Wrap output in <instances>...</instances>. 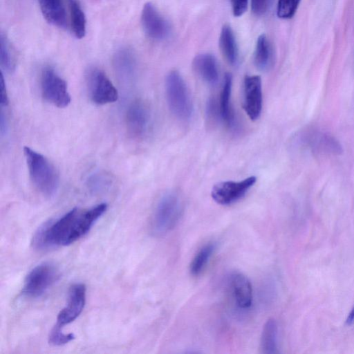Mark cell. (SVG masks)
<instances>
[{
    "label": "cell",
    "instance_id": "6da1fadb",
    "mask_svg": "<svg viewBox=\"0 0 354 354\" xmlns=\"http://www.w3.org/2000/svg\"><path fill=\"white\" fill-rule=\"evenodd\" d=\"M30 180L44 196H53L59 188V178L53 165L44 155L28 147L24 148Z\"/></svg>",
    "mask_w": 354,
    "mask_h": 354
},
{
    "label": "cell",
    "instance_id": "7a4b0ae2",
    "mask_svg": "<svg viewBox=\"0 0 354 354\" xmlns=\"http://www.w3.org/2000/svg\"><path fill=\"white\" fill-rule=\"evenodd\" d=\"M165 93L169 109L180 120H188L193 113V104L184 80L176 71H170L165 79Z\"/></svg>",
    "mask_w": 354,
    "mask_h": 354
},
{
    "label": "cell",
    "instance_id": "3957f363",
    "mask_svg": "<svg viewBox=\"0 0 354 354\" xmlns=\"http://www.w3.org/2000/svg\"><path fill=\"white\" fill-rule=\"evenodd\" d=\"M183 212L179 196L174 192L165 194L158 201L151 221V230L156 236L170 231L178 222Z\"/></svg>",
    "mask_w": 354,
    "mask_h": 354
},
{
    "label": "cell",
    "instance_id": "277c9868",
    "mask_svg": "<svg viewBox=\"0 0 354 354\" xmlns=\"http://www.w3.org/2000/svg\"><path fill=\"white\" fill-rule=\"evenodd\" d=\"M294 141L301 147L319 154L339 155L343 149L339 141L331 134L316 129L298 132Z\"/></svg>",
    "mask_w": 354,
    "mask_h": 354
},
{
    "label": "cell",
    "instance_id": "5b68a950",
    "mask_svg": "<svg viewBox=\"0 0 354 354\" xmlns=\"http://www.w3.org/2000/svg\"><path fill=\"white\" fill-rule=\"evenodd\" d=\"M59 272L54 265L43 263L32 268L25 278L21 293L29 298L39 297L55 283Z\"/></svg>",
    "mask_w": 354,
    "mask_h": 354
},
{
    "label": "cell",
    "instance_id": "8992f818",
    "mask_svg": "<svg viewBox=\"0 0 354 354\" xmlns=\"http://www.w3.org/2000/svg\"><path fill=\"white\" fill-rule=\"evenodd\" d=\"M41 91L44 99L57 107L64 108L71 102L66 81L52 68H46L42 71Z\"/></svg>",
    "mask_w": 354,
    "mask_h": 354
},
{
    "label": "cell",
    "instance_id": "52a82bcc",
    "mask_svg": "<svg viewBox=\"0 0 354 354\" xmlns=\"http://www.w3.org/2000/svg\"><path fill=\"white\" fill-rule=\"evenodd\" d=\"M86 86L90 100L95 104L104 105L117 101L118 90L99 68H92L86 75Z\"/></svg>",
    "mask_w": 354,
    "mask_h": 354
},
{
    "label": "cell",
    "instance_id": "ba28073f",
    "mask_svg": "<svg viewBox=\"0 0 354 354\" xmlns=\"http://www.w3.org/2000/svg\"><path fill=\"white\" fill-rule=\"evenodd\" d=\"M256 181L257 178L252 176L240 181L220 182L212 187V198L222 205L232 204L243 198Z\"/></svg>",
    "mask_w": 354,
    "mask_h": 354
},
{
    "label": "cell",
    "instance_id": "9c48e42d",
    "mask_svg": "<svg viewBox=\"0 0 354 354\" xmlns=\"http://www.w3.org/2000/svg\"><path fill=\"white\" fill-rule=\"evenodd\" d=\"M243 107L252 120H257L261 113L263 95L261 79L259 75H246L243 81Z\"/></svg>",
    "mask_w": 354,
    "mask_h": 354
},
{
    "label": "cell",
    "instance_id": "30bf717a",
    "mask_svg": "<svg viewBox=\"0 0 354 354\" xmlns=\"http://www.w3.org/2000/svg\"><path fill=\"white\" fill-rule=\"evenodd\" d=\"M86 290L85 285L80 283L70 287L66 305L57 315L55 326L62 328L78 317L85 306Z\"/></svg>",
    "mask_w": 354,
    "mask_h": 354
},
{
    "label": "cell",
    "instance_id": "8fae6325",
    "mask_svg": "<svg viewBox=\"0 0 354 354\" xmlns=\"http://www.w3.org/2000/svg\"><path fill=\"white\" fill-rule=\"evenodd\" d=\"M126 122L131 136L143 138L147 134L151 123V114L148 106L142 101L133 102L127 109Z\"/></svg>",
    "mask_w": 354,
    "mask_h": 354
},
{
    "label": "cell",
    "instance_id": "7c38bea8",
    "mask_svg": "<svg viewBox=\"0 0 354 354\" xmlns=\"http://www.w3.org/2000/svg\"><path fill=\"white\" fill-rule=\"evenodd\" d=\"M141 24L146 35L155 40H162L167 37L170 28L167 21L151 3L143 6L141 13Z\"/></svg>",
    "mask_w": 354,
    "mask_h": 354
},
{
    "label": "cell",
    "instance_id": "4fadbf2b",
    "mask_svg": "<svg viewBox=\"0 0 354 354\" xmlns=\"http://www.w3.org/2000/svg\"><path fill=\"white\" fill-rule=\"evenodd\" d=\"M230 286L237 306L242 309L250 307L252 303V288L249 279L243 274L234 272L230 276Z\"/></svg>",
    "mask_w": 354,
    "mask_h": 354
},
{
    "label": "cell",
    "instance_id": "5bb4252c",
    "mask_svg": "<svg viewBox=\"0 0 354 354\" xmlns=\"http://www.w3.org/2000/svg\"><path fill=\"white\" fill-rule=\"evenodd\" d=\"M232 77L231 74L226 73L218 102L219 115L224 124L231 129L237 127L236 117L231 103Z\"/></svg>",
    "mask_w": 354,
    "mask_h": 354
},
{
    "label": "cell",
    "instance_id": "9a60e30c",
    "mask_svg": "<svg viewBox=\"0 0 354 354\" xmlns=\"http://www.w3.org/2000/svg\"><path fill=\"white\" fill-rule=\"evenodd\" d=\"M193 68L198 76L209 85L218 80V68L215 57L209 53L198 55L193 60Z\"/></svg>",
    "mask_w": 354,
    "mask_h": 354
},
{
    "label": "cell",
    "instance_id": "2e32d148",
    "mask_svg": "<svg viewBox=\"0 0 354 354\" xmlns=\"http://www.w3.org/2000/svg\"><path fill=\"white\" fill-rule=\"evenodd\" d=\"M41 12L50 24L59 28L66 26V13L62 0H37Z\"/></svg>",
    "mask_w": 354,
    "mask_h": 354
},
{
    "label": "cell",
    "instance_id": "e0dca14e",
    "mask_svg": "<svg viewBox=\"0 0 354 354\" xmlns=\"http://www.w3.org/2000/svg\"><path fill=\"white\" fill-rule=\"evenodd\" d=\"M219 46L226 60L232 65L238 60V49L232 28L225 24L223 26L219 38Z\"/></svg>",
    "mask_w": 354,
    "mask_h": 354
},
{
    "label": "cell",
    "instance_id": "ac0fdd59",
    "mask_svg": "<svg viewBox=\"0 0 354 354\" xmlns=\"http://www.w3.org/2000/svg\"><path fill=\"white\" fill-rule=\"evenodd\" d=\"M278 327L274 319H269L263 326L260 342L261 352L263 354L278 353Z\"/></svg>",
    "mask_w": 354,
    "mask_h": 354
},
{
    "label": "cell",
    "instance_id": "d6986e66",
    "mask_svg": "<svg viewBox=\"0 0 354 354\" xmlns=\"http://www.w3.org/2000/svg\"><path fill=\"white\" fill-rule=\"evenodd\" d=\"M254 62L261 71L270 68L272 64V51L269 41L265 35H261L257 41Z\"/></svg>",
    "mask_w": 354,
    "mask_h": 354
},
{
    "label": "cell",
    "instance_id": "ffe728a7",
    "mask_svg": "<svg viewBox=\"0 0 354 354\" xmlns=\"http://www.w3.org/2000/svg\"><path fill=\"white\" fill-rule=\"evenodd\" d=\"M68 1L73 33L76 38L82 39L86 34V21L85 15L78 2L75 0H68Z\"/></svg>",
    "mask_w": 354,
    "mask_h": 354
},
{
    "label": "cell",
    "instance_id": "44dd1931",
    "mask_svg": "<svg viewBox=\"0 0 354 354\" xmlns=\"http://www.w3.org/2000/svg\"><path fill=\"white\" fill-rule=\"evenodd\" d=\"M216 245L209 243L204 245L193 258L189 267L190 272L194 276L198 275L206 266L212 257Z\"/></svg>",
    "mask_w": 354,
    "mask_h": 354
},
{
    "label": "cell",
    "instance_id": "7402d4cb",
    "mask_svg": "<svg viewBox=\"0 0 354 354\" xmlns=\"http://www.w3.org/2000/svg\"><path fill=\"white\" fill-rule=\"evenodd\" d=\"M0 63L1 66L7 72H12L15 67V58L8 39L1 35Z\"/></svg>",
    "mask_w": 354,
    "mask_h": 354
},
{
    "label": "cell",
    "instance_id": "603a6c76",
    "mask_svg": "<svg viewBox=\"0 0 354 354\" xmlns=\"http://www.w3.org/2000/svg\"><path fill=\"white\" fill-rule=\"evenodd\" d=\"M110 177L104 173H95L90 176L87 180L89 190L93 193H99L106 190L111 185Z\"/></svg>",
    "mask_w": 354,
    "mask_h": 354
},
{
    "label": "cell",
    "instance_id": "cb8c5ba5",
    "mask_svg": "<svg viewBox=\"0 0 354 354\" xmlns=\"http://www.w3.org/2000/svg\"><path fill=\"white\" fill-rule=\"evenodd\" d=\"M301 0H278L277 16L283 19L292 18L299 6Z\"/></svg>",
    "mask_w": 354,
    "mask_h": 354
},
{
    "label": "cell",
    "instance_id": "d4e9b609",
    "mask_svg": "<svg viewBox=\"0 0 354 354\" xmlns=\"http://www.w3.org/2000/svg\"><path fill=\"white\" fill-rule=\"evenodd\" d=\"M75 338L73 333H64L62 328L55 325L48 335L49 344L54 346H61L71 342Z\"/></svg>",
    "mask_w": 354,
    "mask_h": 354
},
{
    "label": "cell",
    "instance_id": "484cf974",
    "mask_svg": "<svg viewBox=\"0 0 354 354\" xmlns=\"http://www.w3.org/2000/svg\"><path fill=\"white\" fill-rule=\"evenodd\" d=\"M232 6L233 15L240 17L246 11L248 0H230Z\"/></svg>",
    "mask_w": 354,
    "mask_h": 354
},
{
    "label": "cell",
    "instance_id": "4316f807",
    "mask_svg": "<svg viewBox=\"0 0 354 354\" xmlns=\"http://www.w3.org/2000/svg\"><path fill=\"white\" fill-rule=\"evenodd\" d=\"M206 113L208 119L215 120L219 115L218 105L214 98H210L207 102Z\"/></svg>",
    "mask_w": 354,
    "mask_h": 354
},
{
    "label": "cell",
    "instance_id": "83f0119b",
    "mask_svg": "<svg viewBox=\"0 0 354 354\" xmlns=\"http://www.w3.org/2000/svg\"><path fill=\"white\" fill-rule=\"evenodd\" d=\"M269 0H252V10L257 16L262 15L267 10Z\"/></svg>",
    "mask_w": 354,
    "mask_h": 354
},
{
    "label": "cell",
    "instance_id": "f1b7e54d",
    "mask_svg": "<svg viewBox=\"0 0 354 354\" xmlns=\"http://www.w3.org/2000/svg\"><path fill=\"white\" fill-rule=\"evenodd\" d=\"M0 104L1 106H7L8 104V94L2 72L0 77Z\"/></svg>",
    "mask_w": 354,
    "mask_h": 354
},
{
    "label": "cell",
    "instance_id": "f546056e",
    "mask_svg": "<svg viewBox=\"0 0 354 354\" xmlns=\"http://www.w3.org/2000/svg\"><path fill=\"white\" fill-rule=\"evenodd\" d=\"M6 129H7V122H6V117L5 115H3V113L1 112V115H0V132H1V134L3 135L6 131Z\"/></svg>",
    "mask_w": 354,
    "mask_h": 354
},
{
    "label": "cell",
    "instance_id": "4dcf8cb0",
    "mask_svg": "<svg viewBox=\"0 0 354 354\" xmlns=\"http://www.w3.org/2000/svg\"><path fill=\"white\" fill-rule=\"evenodd\" d=\"M346 324L347 325H351L354 324V307L351 309V312L348 315L346 319Z\"/></svg>",
    "mask_w": 354,
    "mask_h": 354
}]
</instances>
